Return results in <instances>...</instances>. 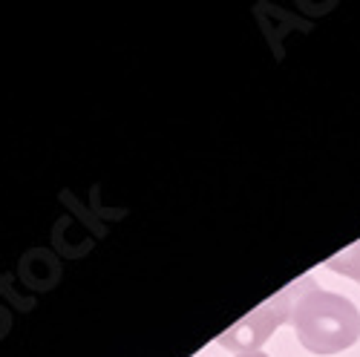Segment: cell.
Wrapping results in <instances>:
<instances>
[{
    "label": "cell",
    "instance_id": "obj_2",
    "mask_svg": "<svg viewBox=\"0 0 360 357\" xmlns=\"http://www.w3.org/2000/svg\"><path fill=\"white\" fill-rule=\"evenodd\" d=\"M297 285L274 294L271 300H265L262 306H257L251 314H245L231 332H225L219 337V346L239 351V354H251L259 351V346L271 337L285 320H291V306H294V294Z\"/></svg>",
    "mask_w": 360,
    "mask_h": 357
},
{
    "label": "cell",
    "instance_id": "obj_1",
    "mask_svg": "<svg viewBox=\"0 0 360 357\" xmlns=\"http://www.w3.org/2000/svg\"><path fill=\"white\" fill-rule=\"evenodd\" d=\"M297 340L314 354H338L357 343L360 311L343 294L326 291L311 280L297 285L291 320Z\"/></svg>",
    "mask_w": 360,
    "mask_h": 357
},
{
    "label": "cell",
    "instance_id": "obj_3",
    "mask_svg": "<svg viewBox=\"0 0 360 357\" xmlns=\"http://www.w3.org/2000/svg\"><path fill=\"white\" fill-rule=\"evenodd\" d=\"M326 268H332V271H338V274H343V277L360 283V240H357L354 245H349L346 251H340L338 257L328 259Z\"/></svg>",
    "mask_w": 360,
    "mask_h": 357
},
{
    "label": "cell",
    "instance_id": "obj_4",
    "mask_svg": "<svg viewBox=\"0 0 360 357\" xmlns=\"http://www.w3.org/2000/svg\"><path fill=\"white\" fill-rule=\"evenodd\" d=\"M236 357H268V354H262V351H251V354H236Z\"/></svg>",
    "mask_w": 360,
    "mask_h": 357
}]
</instances>
